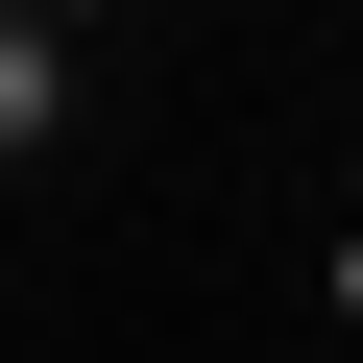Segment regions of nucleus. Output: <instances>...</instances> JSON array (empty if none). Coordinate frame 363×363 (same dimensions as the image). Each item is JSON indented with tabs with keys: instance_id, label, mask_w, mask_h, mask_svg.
Returning <instances> with one entry per match:
<instances>
[{
	"instance_id": "7ed1b4c3",
	"label": "nucleus",
	"mask_w": 363,
	"mask_h": 363,
	"mask_svg": "<svg viewBox=\"0 0 363 363\" xmlns=\"http://www.w3.org/2000/svg\"><path fill=\"white\" fill-rule=\"evenodd\" d=\"M25 25H121V0H25Z\"/></svg>"
},
{
	"instance_id": "f257e3e1",
	"label": "nucleus",
	"mask_w": 363,
	"mask_h": 363,
	"mask_svg": "<svg viewBox=\"0 0 363 363\" xmlns=\"http://www.w3.org/2000/svg\"><path fill=\"white\" fill-rule=\"evenodd\" d=\"M49 121H73V25H25V0H0V169H25Z\"/></svg>"
},
{
	"instance_id": "f03ea898",
	"label": "nucleus",
	"mask_w": 363,
	"mask_h": 363,
	"mask_svg": "<svg viewBox=\"0 0 363 363\" xmlns=\"http://www.w3.org/2000/svg\"><path fill=\"white\" fill-rule=\"evenodd\" d=\"M339 339H363V218H339Z\"/></svg>"
}]
</instances>
